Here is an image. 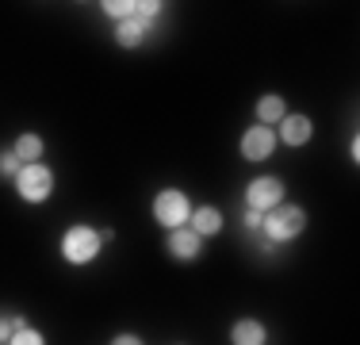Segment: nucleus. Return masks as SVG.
I'll use <instances>...</instances> for the list:
<instances>
[{
    "label": "nucleus",
    "mask_w": 360,
    "mask_h": 345,
    "mask_svg": "<svg viewBox=\"0 0 360 345\" xmlns=\"http://www.w3.org/2000/svg\"><path fill=\"white\" fill-rule=\"evenodd\" d=\"M50 192H54V172H50V165L35 161V165L20 169V177H15V196H20L23 203H46Z\"/></svg>",
    "instance_id": "4"
},
{
    "label": "nucleus",
    "mask_w": 360,
    "mask_h": 345,
    "mask_svg": "<svg viewBox=\"0 0 360 345\" xmlns=\"http://www.w3.org/2000/svg\"><path fill=\"white\" fill-rule=\"evenodd\" d=\"M188 227H192L200 238H211V234H219V230H222V211H219V207H211V203L192 207V219H188Z\"/></svg>",
    "instance_id": "10"
},
{
    "label": "nucleus",
    "mask_w": 360,
    "mask_h": 345,
    "mask_svg": "<svg viewBox=\"0 0 360 345\" xmlns=\"http://www.w3.org/2000/svg\"><path fill=\"white\" fill-rule=\"evenodd\" d=\"M153 219L165 230L188 227V219H192V200H188V192H180V188H161V192L153 196Z\"/></svg>",
    "instance_id": "3"
},
{
    "label": "nucleus",
    "mask_w": 360,
    "mask_h": 345,
    "mask_svg": "<svg viewBox=\"0 0 360 345\" xmlns=\"http://www.w3.org/2000/svg\"><path fill=\"white\" fill-rule=\"evenodd\" d=\"M261 219H264L261 211H250V207H245V227L250 230H261Z\"/></svg>",
    "instance_id": "20"
},
{
    "label": "nucleus",
    "mask_w": 360,
    "mask_h": 345,
    "mask_svg": "<svg viewBox=\"0 0 360 345\" xmlns=\"http://www.w3.org/2000/svg\"><path fill=\"white\" fill-rule=\"evenodd\" d=\"M200 246H203V238L195 234L192 227L169 230V238H165V249H169L173 261H195V257H200Z\"/></svg>",
    "instance_id": "8"
},
{
    "label": "nucleus",
    "mask_w": 360,
    "mask_h": 345,
    "mask_svg": "<svg viewBox=\"0 0 360 345\" xmlns=\"http://www.w3.org/2000/svg\"><path fill=\"white\" fill-rule=\"evenodd\" d=\"M242 158L250 161V165H257V161H269L272 158V150H276V131H269V127H250V131L242 134Z\"/></svg>",
    "instance_id": "6"
},
{
    "label": "nucleus",
    "mask_w": 360,
    "mask_h": 345,
    "mask_svg": "<svg viewBox=\"0 0 360 345\" xmlns=\"http://www.w3.org/2000/svg\"><path fill=\"white\" fill-rule=\"evenodd\" d=\"M23 318L20 315H8V318H0V345H8V338L15 334V326H20Z\"/></svg>",
    "instance_id": "17"
},
{
    "label": "nucleus",
    "mask_w": 360,
    "mask_h": 345,
    "mask_svg": "<svg viewBox=\"0 0 360 345\" xmlns=\"http://www.w3.org/2000/svg\"><path fill=\"white\" fill-rule=\"evenodd\" d=\"M264 341H269V330L257 318H238L230 326V345H264Z\"/></svg>",
    "instance_id": "9"
},
{
    "label": "nucleus",
    "mask_w": 360,
    "mask_h": 345,
    "mask_svg": "<svg viewBox=\"0 0 360 345\" xmlns=\"http://www.w3.org/2000/svg\"><path fill=\"white\" fill-rule=\"evenodd\" d=\"M104 15H111L115 23H123V20H131V15H139V4H131V0H104Z\"/></svg>",
    "instance_id": "14"
},
{
    "label": "nucleus",
    "mask_w": 360,
    "mask_h": 345,
    "mask_svg": "<svg viewBox=\"0 0 360 345\" xmlns=\"http://www.w3.org/2000/svg\"><path fill=\"white\" fill-rule=\"evenodd\" d=\"M161 8H165V4H161V0H142V4H139V20H142V23H150L153 15L161 12Z\"/></svg>",
    "instance_id": "18"
},
{
    "label": "nucleus",
    "mask_w": 360,
    "mask_h": 345,
    "mask_svg": "<svg viewBox=\"0 0 360 345\" xmlns=\"http://www.w3.org/2000/svg\"><path fill=\"white\" fill-rule=\"evenodd\" d=\"M42 150H46V142H42L35 131H23V134L12 142V153L23 161V165H35V161H42Z\"/></svg>",
    "instance_id": "11"
},
{
    "label": "nucleus",
    "mask_w": 360,
    "mask_h": 345,
    "mask_svg": "<svg viewBox=\"0 0 360 345\" xmlns=\"http://www.w3.org/2000/svg\"><path fill=\"white\" fill-rule=\"evenodd\" d=\"M288 115V104L280 92H264L261 100H257V123L269 127V123H280V119Z\"/></svg>",
    "instance_id": "12"
},
{
    "label": "nucleus",
    "mask_w": 360,
    "mask_h": 345,
    "mask_svg": "<svg viewBox=\"0 0 360 345\" xmlns=\"http://www.w3.org/2000/svg\"><path fill=\"white\" fill-rule=\"evenodd\" d=\"M111 345H142V338H139V334H115Z\"/></svg>",
    "instance_id": "19"
},
{
    "label": "nucleus",
    "mask_w": 360,
    "mask_h": 345,
    "mask_svg": "<svg viewBox=\"0 0 360 345\" xmlns=\"http://www.w3.org/2000/svg\"><path fill=\"white\" fill-rule=\"evenodd\" d=\"M20 169H23V161L20 158H15V153L12 150H0V177H20Z\"/></svg>",
    "instance_id": "16"
},
{
    "label": "nucleus",
    "mask_w": 360,
    "mask_h": 345,
    "mask_svg": "<svg viewBox=\"0 0 360 345\" xmlns=\"http://www.w3.org/2000/svg\"><path fill=\"white\" fill-rule=\"evenodd\" d=\"M146 27H150V23H142L139 15H131V20H123L115 27V42L123 50H134V46H142V39H146Z\"/></svg>",
    "instance_id": "13"
},
{
    "label": "nucleus",
    "mask_w": 360,
    "mask_h": 345,
    "mask_svg": "<svg viewBox=\"0 0 360 345\" xmlns=\"http://www.w3.org/2000/svg\"><path fill=\"white\" fill-rule=\"evenodd\" d=\"M8 345H46V338H42V330H35V326L20 322V326H15V334L8 338Z\"/></svg>",
    "instance_id": "15"
},
{
    "label": "nucleus",
    "mask_w": 360,
    "mask_h": 345,
    "mask_svg": "<svg viewBox=\"0 0 360 345\" xmlns=\"http://www.w3.org/2000/svg\"><path fill=\"white\" fill-rule=\"evenodd\" d=\"M307 230V211L295 203H276L272 211H264L261 219V234L269 246H280V242H291Z\"/></svg>",
    "instance_id": "1"
},
{
    "label": "nucleus",
    "mask_w": 360,
    "mask_h": 345,
    "mask_svg": "<svg viewBox=\"0 0 360 345\" xmlns=\"http://www.w3.org/2000/svg\"><path fill=\"white\" fill-rule=\"evenodd\" d=\"M100 246H104V238H100L96 227H89V222H73L70 230L62 234V257L70 265H92L100 257Z\"/></svg>",
    "instance_id": "2"
},
{
    "label": "nucleus",
    "mask_w": 360,
    "mask_h": 345,
    "mask_svg": "<svg viewBox=\"0 0 360 345\" xmlns=\"http://www.w3.org/2000/svg\"><path fill=\"white\" fill-rule=\"evenodd\" d=\"M311 134H314V123H311V115H303V111H288V115L280 119V131H276V138L284 146H291V150L307 146Z\"/></svg>",
    "instance_id": "7"
},
{
    "label": "nucleus",
    "mask_w": 360,
    "mask_h": 345,
    "mask_svg": "<svg viewBox=\"0 0 360 345\" xmlns=\"http://www.w3.org/2000/svg\"><path fill=\"white\" fill-rule=\"evenodd\" d=\"M276 203H284V180L280 177H253L245 184V207L250 211H272Z\"/></svg>",
    "instance_id": "5"
}]
</instances>
